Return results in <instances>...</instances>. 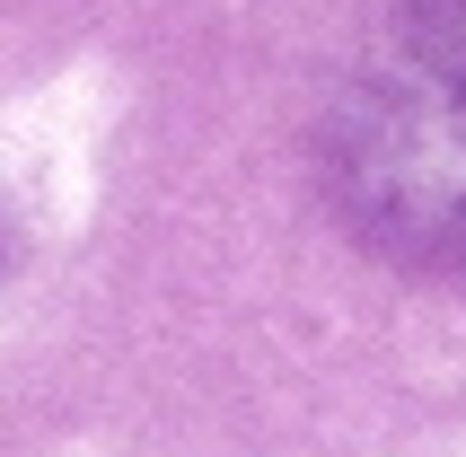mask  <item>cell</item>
Returning a JSON list of instances; mask_svg holds the SVG:
<instances>
[{
	"mask_svg": "<svg viewBox=\"0 0 466 457\" xmlns=\"http://www.w3.org/2000/svg\"><path fill=\"white\" fill-rule=\"evenodd\" d=\"M326 177L343 220L388 255H466V79L422 53L405 71L361 79L335 106Z\"/></svg>",
	"mask_w": 466,
	"mask_h": 457,
	"instance_id": "cell-1",
	"label": "cell"
},
{
	"mask_svg": "<svg viewBox=\"0 0 466 457\" xmlns=\"http://www.w3.org/2000/svg\"><path fill=\"white\" fill-rule=\"evenodd\" d=\"M405 36H414L422 62L466 79V0H405Z\"/></svg>",
	"mask_w": 466,
	"mask_h": 457,
	"instance_id": "cell-2",
	"label": "cell"
}]
</instances>
